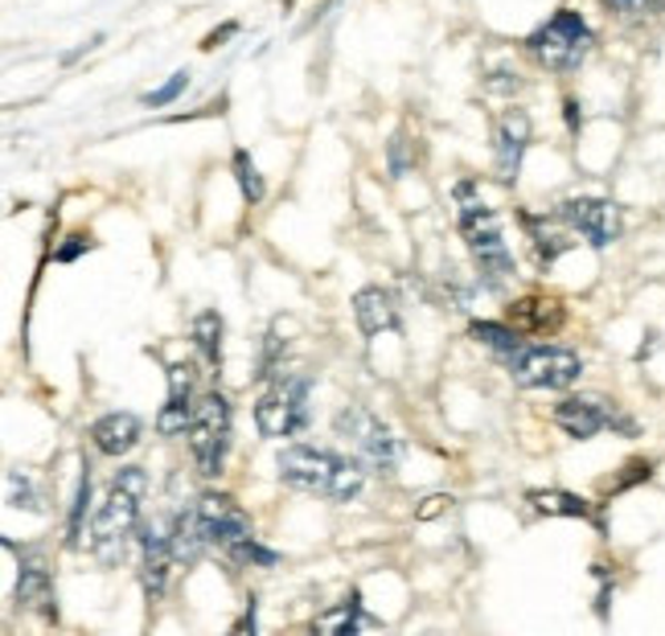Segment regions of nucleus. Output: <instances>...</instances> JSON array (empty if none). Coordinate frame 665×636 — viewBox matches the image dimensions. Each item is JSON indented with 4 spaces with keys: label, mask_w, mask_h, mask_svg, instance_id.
<instances>
[{
    "label": "nucleus",
    "mask_w": 665,
    "mask_h": 636,
    "mask_svg": "<svg viewBox=\"0 0 665 636\" xmlns=\"http://www.w3.org/2000/svg\"><path fill=\"white\" fill-rule=\"evenodd\" d=\"M226 558H231V563H239V567H275V563H280V555H275V551L259 546L255 534H251V538H243L239 546H231V551H226Z\"/></svg>",
    "instance_id": "28"
},
{
    "label": "nucleus",
    "mask_w": 665,
    "mask_h": 636,
    "mask_svg": "<svg viewBox=\"0 0 665 636\" xmlns=\"http://www.w3.org/2000/svg\"><path fill=\"white\" fill-rule=\"evenodd\" d=\"M337 435L353 440L357 461L366 464V468H374V473H394V468H399L403 444L394 440V432L379 415H370L366 406H345L337 415Z\"/></svg>",
    "instance_id": "8"
},
{
    "label": "nucleus",
    "mask_w": 665,
    "mask_h": 636,
    "mask_svg": "<svg viewBox=\"0 0 665 636\" xmlns=\"http://www.w3.org/2000/svg\"><path fill=\"white\" fill-rule=\"evenodd\" d=\"M505 321L517 329V333H530V337H551V333H558L563 329V321H567V312H563V300L555 296H522L510 304V312H505Z\"/></svg>",
    "instance_id": "15"
},
{
    "label": "nucleus",
    "mask_w": 665,
    "mask_h": 636,
    "mask_svg": "<svg viewBox=\"0 0 665 636\" xmlns=\"http://www.w3.org/2000/svg\"><path fill=\"white\" fill-rule=\"evenodd\" d=\"M140 435H144V423L132 411H111V415L91 423V444L103 456H128L140 444Z\"/></svg>",
    "instance_id": "18"
},
{
    "label": "nucleus",
    "mask_w": 665,
    "mask_h": 636,
    "mask_svg": "<svg viewBox=\"0 0 665 636\" xmlns=\"http://www.w3.org/2000/svg\"><path fill=\"white\" fill-rule=\"evenodd\" d=\"M584 374L580 353L563 350V345H522L510 357V378L526 391H567Z\"/></svg>",
    "instance_id": "6"
},
{
    "label": "nucleus",
    "mask_w": 665,
    "mask_h": 636,
    "mask_svg": "<svg viewBox=\"0 0 665 636\" xmlns=\"http://www.w3.org/2000/svg\"><path fill=\"white\" fill-rule=\"evenodd\" d=\"M616 17H653L662 9V0H604Z\"/></svg>",
    "instance_id": "30"
},
{
    "label": "nucleus",
    "mask_w": 665,
    "mask_h": 636,
    "mask_svg": "<svg viewBox=\"0 0 665 636\" xmlns=\"http://www.w3.org/2000/svg\"><path fill=\"white\" fill-rule=\"evenodd\" d=\"M91 246H95V243H91L87 234H70L67 243H62V246H58V251H54V263H74V259L87 255Z\"/></svg>",
    "instance_id": "31"
},
{
    "label": "nucleus",
    "mask_w": 665,
    "mask_h": 636,
    "mask_svg": "<svg viewBox=\"0 0 665 636\" xmlns=\"http://www.w3.org/2000/svg\"><path fill=\"white\" fill-rule=\"evenodd\" d=\"M185 87H190V74H185V70H177V74H169V82H161L157 91L144 95V108H169Z\"/></svg>",
    "instance_id": "29"
},
{
    "label": "nucleus",
    "mask_w": 665,
    "mask_h": 636,
    "mask_svg": "<svg viewBox=\"0 0 665 636\" xmlns=\"http://www.w3.org/2000/svg\"><path fill=\"white\" fill-rule=\"evenodd\" d=\"M149 493V473L144 468H120L108 488V502L95 509L91 522V551L99 563H120L132 534H140V502Z\"/></svg>",
    "instance_id": "3"
},
{
    "label": "nucleus",
    "mask_w": 665,
    "mask_h": 636,
    "mask_svg": "<svg viewBox=\"0 0 665 636\" xmlns=\"http://www.w3.org/2000/svg\"><path fill=\"white\" fill-rule=\"evenodd\" d=\"M563 115H567L571 132H580V128H584V115H580V103H575V99H563Z\"/></svg>",
    "instance_id": "33"
},
{
    "label": "nucleus",
    "mask_w": 665,
    "mask_h": 636,
    "mask_svg": "<svg viewBox=\"0 0 665 636\" xmlns=\"http://www.w3.org/2000/svg\"><path fill=\"white\" fill-rule=\"evenodd\" d=\"M234 29H239V26H234V21H231V26L214 29V33H210V38L202 41V50H218V46H222V41H226V38H234Z\"/></svg>",
    "instance_id": "34"
},
{
    "label": "nucleus",
    "mask_w": 665,
    "mask_h": 636,
    "mask_svg": "<svg viewBox=\"0 0 665 636\" xmlns=\"http://www.w3.org/2000/svg\"><path fill=\"white\" fill-rule=\"evenodd\" d=\"M468 337L481 341V345H490L493 353H502V357H514L522 350V337H517L514 325H493V321H473L468 325Z\"/></svg>",
    "instance_id": "24"
},
{
    "label": "nucleus",
    "mask_w": 665,
    "mask_h": 636,
    "mask_svg": "<svg viewBox=\"0 0 665 636\" xmlns=\"http://www.w3.org/2000/svg\"><path fill=\"white\" fill-rule=\"evenodd\" d=\"M193 382H198L193 362H169V398H164L161 415H157V432L161 435H185L190 432Z\"/></svg>",
    "instance_id": "14"
},
{
    "label": "nucleus",
    "mask_w": 665,
    "mask_h": 636,
    "mask_svg": "<svg viewBox=\"0 0 665 636\" xmlns=\"http://www.w3.org/2000/svg\"><path fill=\"white\" fill-rule=\"evenodd\" d=\"M173 529L164 522H149L140 526V587H144V599L157 604L169 587V571H173Z\"/></svg>",
    "instance_id": "11"
},
{
    "label": "nucleus",
    "mask_w": 665,
    "mask_h": 636,
    "mask_svg": "<svg viewBox=\"0 0 665 636\" xmlns=\"http://www.w3.org/2000/svg\"><path fill=\"white\" fill-rule=\"evenodd\" d=\"M275 473L280 481L300 493H313V497H325V502H353L362 485H366V464L350 461V456H337V452H325V447H309V444H292L275 456Z\"/></svg>",
    "instance_id": "1"
},
{
    "label": "nucleus",
    "mask_w": 665,
    "mask_h": 636,
    "mask_svg": "<svg viewBox=\"0 0 665 636\" xmlns=\"http://www.w3.org/2000/svg\"><path fill=\"white\" fill-rule=\"evenodd\" d=\"M526 502L534 514L543 517H575V522H587L592 517V505L575 493H563V488H530Z\"/></svg>",
    "instance_id": "21"
},
{
    "label": "nucleus",
    "mask_w": 665,
    "mask_h": 636,
    "mask_svg": "<svg viewBox=\"0 0 665 636\" xmlns=\"http://www.w3.org/2000/svg\"><path fill=\"white\" fill-rule=\"evenodd\" d=\"M234 181H239V190H243V198L251 205H259L263 198H268V185H263V173H259V164L251 161V152L239 149L234 152Z\"/></svg>",
    "instance_id": "27"
},
{
    "label": "nucleus",
    "mask_w": 665,
    "mask_h": 636,
    "mask_svg": "<svg viewBox=\"0 0 665 636\" xmlns=\"http://www.w3.org/2000/svg\"><path fill=\"white\" fill-rule=\"evenodd\" d=\"M255 427L268 440H292L296 432L309 427V378H275V386L255 406Z\"/></svg>",
    "instance_id": "7"
},
{
    "label": "nucleus",
    "mask_w": 665,
    "mask_h": 636,
    "mask_svg": "<svg viewBox=\"0 0 665 636\" xmlns=\"http://www.w3.org/2000/svg\"><path fill=\"white\" fill-rule=\"evenodd\" d=\"M4 502L13 509H29V514H46V497L38 493L29 473H9L4 476Z\"/></svg>",
    "instance_id": "25"
},
{
    "label": "nucleus",
    "mask_w": 665,
    "mask_h": 636,
    "mask_svg": "<svg viewBox=\"0 0 665 636\" xmlns=\"http://www.w3.org/2000/svg\"><path fill=\"white\" fill-rule=\"evenodd\" d=\"M558 214L567 222L571 231L580 234L587 246H612L625 231V214H621V205L608 202V198H567V202L558 205Z\"/></svg>",
    "instance_id": "9"
},
{
    "label": "nucleus",
    "mask_w": 665,
    "mask_h": 636,
    "mask_svg": "<svg viewBox=\"0 0 665 636\" xmlns=\"http://www.w3.org/2000/svg\"><path fill=\"white\" fill-rule=\"evenodd\" d=\"M530 115L522 108H510L493 128V169H497V181L502 185H517V173H522V157L530 149Z\"/></svg>",
    "instance_id": "13"
},
{
    "label": "nucleus",
    "mask_w": 665,
    "mask_h": 636,
    "mask_svg": "<svg viewBox=\"0 0 665 636\" xmlns=\"http://www.w3.org/2000/svg\"><path fill=\"white\" fill-rule=\"evenodd\" d=\"M169 529H173V555H177V563H185V567H198V563H202V555L210 551V538H205L198 509H190V514H177L173 522H169Z\"/></svg>",
    "instance_id": "20"
},
{
    "label": "nucleus",
    "mask_w": 665,
    "mask_h": 636,
    "mask_svg": "<svg viewBox=\"0 0 665 636\" xmlns=\"http://www.w3.org/2000/svg\"><path fill=\"white\" fill-rule=\"evenodd\" d=\"M353 321L366 337H379V333H399V309H394V296L382 292V287H362L353 296Z\"/></svg>",
    "instance_id": "19"
},
{
    "label": "nucleus",
    "mask_w": 665,
    "mask_h": 636,
    "mask_svg": "<svg viewBox=\"0 0 665 636\" xmlns=\"http://www.w3.org/2000/svg\"><path fill=\"white\" fill-rule=\"evenodd\" d=\"M592 46H596V33L584 21V13L558 9L551 21H543L526 38V54L551 74H571V70H580L587 62Z\"/></svg>",
    "instance_id": "4"
},
{
    "label": "nucleus",
    "mask_w": 665,
    "mask_h": 636,
    "mask_svg": "<svg viewBox=\"0 0 665 636\" xmlns=\"http://www.w3.org/2000/svg\"><path fill=\"white\" fill-rule=\"evenodd\" d=\"M362 624H374V616L362 612V596L353 592V596L345 599V604H337L333 612H321V616L313 620V628L316 633H333V636H353Z\"/></svg>",
    "instance_id": "22"
},
{
    "label": "nucleus",
    "mask_w": 665,
    "mask_h": 636,
    "mask_svg": "<svg viewBox=\"0 0 665 636\" xmlns=\"http://www.w3.org/2000/svg\"><path fill=\"white\" fill-rule=\"evenodd\" d=\"M522 226H526L530 243H534V259L551 267L558 255H567L571 246H575V231H571L563 214H546V218H534V214H522Z\"/></svg>",
    "instance_id": "17"
},
{
    "label": "nucleus",
    "mask_w": 665,
    "mask_h": 636,
    "mask_svg": "<svg viewBox=\"0 0 665 636\" xmlns=\"http://www.w3.org/2000/svg\"><path fill=\"white\" fill-rule=\"evenodd\" d=\"M456 202H461V214H456V226H461L464 243H468V255H473L476 271L490 292H505V284L514 280V255L505 246L502 218L493 214L490 205L476 198L473 181H461L456 185Z\"/></svg>",
    "instance_id": "2"
},
{
    "label": "nucleus",
    "mask_w": 665,
    "mask_h": 636,
    "mask_svg": "<svg viewBox=\"0 0 665 636\" xmlns=\"http://www.w3.org/2000/svg\"><path fill=\"white\" fill-rule=\"evenodd\" d=\"M198 509V517H202V529L205 538H210V546H218V551H231V546H239L243 538H251L255 529H251V517L239 509V502L234 497H226V493H202V502L193 505Z\"/></svg>",
    "instance_id": "12"
},
{
    "label": "nucleus",
    "mask_w": 665,
    "mask_h": 636,
    "mask_svg": "<svg viewBox=\"0 0 665 636\" xmlns=\"http://www.w3.org/2000/svg\"><path fill=\"white\" fill-rule=\"evenodd\" d=\"M21 563H17V604L26 608H38L46 620H58V604H54V583H50V571L41 563V555L33 551H21Z\"/></svg>",
    "instance_id": "16"
},
{
    "label": "nucleus",
    "mask_w": 665,
    "mask_h": 636,
    "mask_svg": "<svg viewBox=\"0 0 665 636\" xmlns=\"http://www.w3.org/2000/svg\"><path fill=\"white\" fill-rule=\"evenodd\" d=\"M231 435H234V415H231L226 394L205 391L202 398L193 403V420H190V432H185L190 452H193V464H198V473H202L205 481L222 476V468H226Z\"/></svg>",
    "instance_id": "5"
},
{
    "label": "nucleus",
    "mask_w": 665,
    "mask_h": 636,
    "mask_svg": "<svg viewBox=\"0 0 665 636\" xmlns=\"http://www.w3.org/2000/svg\"><path fill=\"white\" fill-rule=\"evenodd\" d=\"M87 505H91V468L82 464L79 488H74V505H70V522H67V546L79 551L82 546V529H87Z\"/></svg>",
    "instance_id": "26"
},
{
    "label": "nucleus",
    "mask_w": 665,
    "mask_h": 636,
    "mask_svg": "<svg viewBox=\"0 0 665 636\" xmlns=\"http://www.w3.org/2000/svg\"><path fill=\"white\" fill-rule=\"evenodd\" d=\"M555 423L571 440H596L599 432H625V435H637V423L621 415L612 403H599V398H563L555 406Z\"/></svg>",
    "instance_id": "10"
},
{
    "label": "nucleus",
    "mask_w": 665,
    "mask_h": 636,
    "mask_svg": "<svg viewBox=\"0 0 665 636\" xmlns=\"http://www.w3.org/2000/svg\"><path fill=\"white\" fill-rule=\"evenodd\" d=\"M193 341H198V353H202L205 366H222V316L218 312H198L193 316Z\"/></svg>",
    "instance_id": "23"
},
{
    "label": "nucleus",
    "mask_w": 665,
    "mask_h": 636,
    "mask_svg": "<svg viewBox=\"0 0 665 636\" xmlns=\"http://www.w3.org/2000/svg\"><path fill=\"white\" fill-rule=\"evenodd\" d=\"M449 505H452V497H427V502H423V509L415 517H420V522H432V517H440L444 509H449Z\"/></svg>",
    "instance_id": "32"
}]
</instances>
